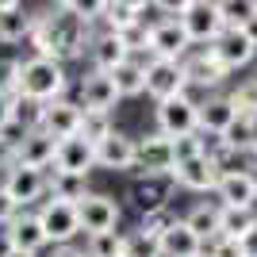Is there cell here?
Wrapping results in <instances>:
<instances>
[{
  "label": "cell",
  "instance_id": "1",
  "mask_svg": "<svg viewBox=\"0 0 257 257\" xmlns=\"http://www.w3.org/2000/svg\"><path fill=\"white\" fill-rule=\"evenodd\" d=\"M92 35H96V23H88L54 4L46 12H35L27 43H31L35 54H46V58H58V62H77V58L88 54Z\"/></svg>",
  "mask_w": 257,
  "mask_h": 257
},
{
  "label": "cell",
  "instance_id": "2",
  "mask_svg": "<svg viewBox=\"0 0 257 257\" xmlns=\"http://www.w3.org/2000/svg\"><path fill=\"white\" fill-rule=\"evenodd\" d=\"M69 92V73H65V62L58 58H46V54H31L23 58L20 65V96L31 100H58Z\"/></svg>",
  "mask_w": 257,
  "mask_h": 257
},
{
  "label": "cell",
  "instance_id": "3",
  "mask_svg": "<svg viewBox=\"0 0 257 257\" xmlns=\"http://www.w3.org/2000/svg\"><path fill=\"white\" fill-rule=\"evenodd\" d=\"M35 211H39V223H43L46 238H50V246H65V242H73L77 234H85V230H81V211H77L73 200L46 196Z\"/></svg>",
  "mask_w": 257,
  "mask_h": 257
},
{
  "label": "cell",
  "instance_id": "4",
  "mask_svg": "<svg viewBox=\"0 0 257 257\" xmlns=\"http://www.w3.org/2000/svg\"><path fill=\"white\" fill-rule=\"evenodd\" d=\"M0 184L20 207H35L50 196V169H31V165H8L0 173Z\"/></svg>",
  "mask_w": 257,
  "mask_h": 257
},
{
  "label": "cell",
  "instance_id": "5",
  "mask_svg": "<svg viewBox=\"0 0 257 257\" xmlns=\"http://www.w3.org/2000/svg\"><path fill=\"white\" fill-rule=\"evenodd\" d=\"M154 119H158V131H165L169 139L192 135V131H200V100H192L188 92L169 96V100H158Z\"/></svg>",
  "mask_w": 257,
  "mask_h": 257
},
{
  "label": "cell",
  "instance_id": "6",
  "mask_svg": "<svg viewBox=\"0 0 257 257\" xmlns=\"http://www.w3.org/2000/svg\"><path fill=\"white\" fill-rule=\"evenodd\" d=\"M188 50H192V39H188V31H184L181 16H161V20H150V58L181 62Z\"/></svg>",
  "mask_w": 257,
  "mask_h": 257
},
{
  "label": "cell",
  "instance_id": "7",
  "mask_svg": "<svg viewBox=\"0 0 257 257\" xmlns=\"http://www.w3.org/2000/svg\"><path fill=\"white\" fill-rule=\"evenodd\" d=\"M188 77H184V65L181 62H169V58H146V96L158 104V100H169V96H181L188 92Z\"/></svg>",
  "mask_w": 257,
  "mask_h": 257
},
{
  "label": "cell",
  "instance_id": "8",
  "mask_svg": "<svg viewBox=\"0 0 257 257\" xmlns=\"http://www.w3.org/2000/svg\"><path fill=\"white\" fill-rule=\"evenodd\" d=\"M181 23H184V31H188V39H192V46H211L226 27L215 0H192L181 12Z\"/></svg>",
  "mask_w": 257,
  "mask_h": 257
},
{
  "label": "cell",
  "instance_id": "9",
  "mask_svg": "<svg viewBox=\"0 0 257 257\" xmlns=\"http://www.w3.org/2000/svg\"><path fill=\"white\" fill-rule=\"evenodd\" d=\"M211 54L234 73V69H246L257 58V39L249 35V27H223V35L211 43Z\"/></svg>",
  "mask_w": 257,
  "mask_h": 257
},
{
  "label": "cell",
  "instance_id": "10",
  "mask_svg": "<svg viewBox=\"0 0 257 257\" xmlns=\"http://www.w3.org/2000/svg\"><path fill=\"white\" fill-rule=\"evenodd\" d=\"M173 188H177L173 173H139V181L131 184L127 200L139 207V215H146V211H158V207H169Z\"/></svg>",
  "mask_w": 257,
  "mask_h": 257
},
{
  "label": "cell",
  "instance_id": "11",
  "mask_svg": "<svg viewBox=\"0 0 257 257\" xmlns=\"http://www.w3.org/2000/svg\"><path fill=\"white\" fill-rule=\"evenodd\" d=\"M77 211H81V230H85V234L115 230L119 219H123L119 200H115V196H107V192H88L85 200H77Z\"/></svg>",
  "mask_w": 257,
  "mask_h": 257
},
{
  "label": "cell",
  "instance_id": "12",
  "mask_svg": "<svg viewBox=\"0 0 257 257\" xmlns=\"http://www.w3.org/2000/svg\"><path fill=\"white\" fill-rule=\"evenodd\" d=\"M219 177H223V173H219V165H215L211 154H196V158L173 165V181H177V188H184V192L207 196V192H215Z\"/></svg>",
  "mask_w": 257,
  "mask_h": 257
},
{
  "label": "cell",
  "instance_id": "13",
  "mask_svg": "<svg viewBox=\"0 0 257 257\" xmlns=\"http://www.w3.org/2000/svg\"><path fill=\"white\" fill-rule=\"evenodd\" d=\"M181 65H184V77H188L192 88H219L230 77V69L211 54V46H192L181 58Z\"/></svg>",
  "mask_w": 257,
  "mask_h": 257
},
{
  "label": "cell",
  "instance_id": "14",
  "mask_svg": "<svg viewBox=\"0 0 257 257\" xmlns=\"http://www.w3.org/2000/svg\"><path fill=\"white\" fill-rule=\"evenodd\" d=\"M139 165V142L123 135V131H111L104 142L96 146V169L107 173H135Z\"/></svg>",
  "mask_w": 257,
  "mask_h": 257
},
{
  "label": "cell",
  "instance_id": "15",
  "mask_svg": "<svg viewBox=\"0 0 257 257\" xmlns=\"http://www.w3.org/2000/svg\"><path fill=\"white\" fill-rule=\"evenodd\" d=\"M54 169H58V173H73V177H88V173L96 169V146H92L85 135H69V139H58Z\"/></svg>",
  "mask_w": 257,
  "mask_h": 257
},
{
  "label": "cell",
  "instance_id": "16",
  "mask_svg": "<svg viewBox=\"0 0 257 257\" xmlns=\"http://www.w3.org/2000/svg\"><path fill=\"white\" fill-rule=\"evenodd\" d=\"M81 119H85V107H81V100H46L43 104V119H39V127L46 131V135H54V139H69V135H77L81 131Z\"/></svg>",
  "mask_w": 257,
  "mask_h": 257
},
{
  "label": "cell",
  "instance_id": "17",
  "mask_svg": "<svg viewBox=\"0 0 257 257\" xmlns=\"http://www.w3.org/2000/svg\"><path fill=\"white\" fill-rule=\"evenodd\" d=\"M54 154H58V139L46 135L43 127H31L16 142V161L12 165H31V169H54Z\"/></svg>",
  "mask_w": 257,
  "mask_h": 257
},
{
  "label": "cell",
  "instance_id": "18",
  "mask_svg": "<svg viewBox=\"0 0 257 257\" xmlns=\"http://www.w3.org/2000/svg\"><path fill=\"white\" fill-rule=\"evenodd\" d=\"M4 234L12 238V249H23V253H43L50 246V238H46L43 223H39V211L31 207H23L8 226H4Z\"/></svg>",
  "mask_w": 257,
  "mask_h": 257
},
{
  "label": "cell",
  "instance_id": "19",
  "mask_svg": "<svg viewBox=\"0 0 257 257\" xmlns=\"http://www.w3.org/2000/svg\"><path fill=\"white\" fill-rule=\"evenodd\" d=\"M219 204L230 207H257V173L253 169H238V173H223L215 184Z\"/></svg>",
  "mask_w": 257,
  "mask_h": 257
},
{
  "label": "cell",
  "instance_id": "20",
  "mask_svg": "<svg viewBox=\"0 0 257 257\" xmlns=\"http://www.w3.org/2000/svg\"><path fill=\"white\" fill-rule=\"evenodd\" d=\"M135 142H139V165H135V173H173V139L165 131L142 135Z\"/></svg>",
  "mask_w": 257,
  "mask_h": 257
},
{
  "label": "cell",
  "instance_id": "21",
  "mask_svg": "<svg viewBox=\"0 0 257 257\" xmlns=\"http://www.w3.org/2000/svg\"><path fill=\"white\" fill-rule=\"evenodd\" d=\"M119 88H115V77L104 73V69H92L88 77H81V107L85 111H111L119 104Z\"/></svg>",
  "mask_w": 257,
  "mask_h": 257
},
{
  "label": "cell",
  "instance_id": "22",
  "mask_svg": "<svg viewBox=\"0 0 257 257\" xmlns=\"http://www.w3.org/2000/svg\"><path fill=\"white\" fill-rule=\"evenodd\" d=\"M158 242H161V257H196V253H204V238L188 226V219H173L158 234Z\"/></svg>",
  "mask_w": 257,
  "mask_h": 257
},
{
  "label": "cell",
  "instance_id": "23",
  "mask_svg": "<svg viewBox=\"0 0 257 257\" xmlns=\"http://www.w3.org/2000/svg\"><path fill=\"white\" fill-rule=\"evenodd\" d=\"M127 58H131V50L123 46V39L96 23V35H92V43H88V62H92V69L111 73V69H115L119 62H127Z\"/></svg>",
  "mask_w": 257,
  "mask_h": 257
},
{
  "label": "cell",
  "instance_id": "24",
  "mask_svg": "<svg viewBox=\"0 0 257 257\" xmlns=\"http://www.w3.org/2000/svg\"><path fill=\"white\" fill-rule=\"evenodd\" d=\"M146 58L150 54H131L127 62H119L111 69L115 77V88L123 100H135V96H146Z\"/></svg>",
  "mask_w": 257,
  "mask_h": 257
},
{
  "label": "cell",
  "instance_id": "25",
  "mask_svg": "<svg viewBox=\"0 0 257 257\" xmlns=\"http://www.w3.org/2000/svg\"><path fill=\"white\" fill-rule=\"evenodd\" d=\"M238 119V107L230 96H207L200 100V131L204 135H223L230 123Z\"/></svg>",
  "mask_w": 257,
  "mask_h": 257
},
{
  "label": "cell",
  "instance_id": "26",
  "mask_svg": "<svg viewBox=\"0 0 257 257\" xmlns=\"http://www.w3.org/2000/svg\"><path fill=\"white\" fill-rule=\"evenodd\" d=\"M219 139H223V146H230V150H238V154H253V146H257V115H242V111H238V119L219 135Z\"/></svg>",
  "mask_w": 257,
  "mask_h": 257
},
{
  "label": "cell",
  "instance_id": "27",
  "mask_svg": "<svg viewBox=\"0 0 257 257\" xmlns=\"http://www.w3.org/2000/svg\"><path fill=\"white\" fill-rule=\"evenodd\" d=\"M219 234H230V238H246L249 230H257V207H230V204H219Z\"/></svg>",
  "mask_w": 257,
  "mask_h": 257
},
{
  "label": "cell",
  "instance_id": "28",
  "mask_svg": "<svg viewBox=\"0 0 257 257\" xmlns=\"http://www.w3.org/2000/svg\"><path fill=\"white\" fill-rule=\"evenodd\" d=\"M31 20H35V12H27V8H8V12H0V46L27 43Z\"/></svg>",
  "mask_w": 257,
  "mask_h": 257
},
{
  "label": "cell",
  "instance_id": "29",
  "mask_svg": "<svg viewBox=\"0 0 257 257\" xmlns=\"http://www.w3.org/2000/svg\"><path fill=\"white\" fill-rule=\"evenodd\" d=\"M88 257H127V234L119 230H100V234H85Z\"/></svg>",
  "mask_w": 257,
  "mask_h": 257
},
{
  "label": "cell",
  "instance_id": "30",
  "mask_svg": "<svg viewBox=\"0 0 257 257\" xmlns=\"http://www.w3.org/2000/svg\"><path fill=\"white\" fill-rule=\"evenodd\" d=\"M219 211H223V207H219V200H215V204H196L184 219H188V226H192L196 234L207 242V238L219 234Z\"/></svg>",
  "mask_w": 257,
  "mask_h": 257
},
{
  "label": "cell",
  "instance_id": "31",
  "mask_svg": "<svg viewBox=\"0 0 257 257\" xmlns=\"http://www.w3.org/2000/svg\"><path fill=\"white\" fill-rule=\"evenodd\" d=\"M50 196H58V200H85L88 196V177H73V173H50Z\"/></svg>",
  "mask_w": 257,
  "mask_h": 257
},
{
  "label": "cell",
  "instance_id": "32",
  "mask_svg": "<svg viewBox=\"0 0 257 257\" xmlns=\"http://www.w3.org/2000/svg\"><path fill=\"white\" fill-rule=\"evenodd\" d=\"M219 16L226 27H249L257 20V0H219Z\"/></svg>",
  "mask_w": 257,
  "mask_h": 257
},
{
  "label": "cell",
  "instance_id": "33",
  "mask_svg": "<svg viewBox=\"0 0 257 257\" xmlns=\"http://www.w3.org/2000/svg\"><path fill=\"white\" fill-rule=\"evenodd\" d=\"M119 39H123V46H127L131 54H150V20H131L119 27Z\"/></svg>",
  "mask_w": 257,
  "mask_h": 257
},
{
  "label": "cell",
  "instance_id": "34",
  "mask_svg": "<svg viewBox=\"0 0 257 257\" xmlns=\"http://www.w3.org/2000/svg\"><path fill=\"white\" fill-rule=\"evenodd\" d=\"M111 131H115L111 111H85V119H81V131H77V135H85L92 146H100V142H104Z\"/></svg>",
  "mask_w": 257,
  "mask_h": 257
},
{
  "label": "cell",
  "instance_id": "35",
  "mask_svg": "<svg viewBox=\"0 0 257 257\" xmlns=\"http://www.w3.org/2000/svg\"><path fill=\"white\" fill-rule=\"evenodd\" d=\"M204 253L207 257H249L246 253V242L242 238H230V234H215L204 242Z\"/></svg>",
  "mask_w": 257,
  "mask_h": 257
},
{
  "label": "cell",
  "instance_id": "36",
  "mask_svg": "<svg viewBox=\"0 0 257 257\" xmlns=\"http://www.w3.org/2000/svg\"><path fill=\"white\" fill-rule=\"evenodd\" d=\"M54 4L73 12V16H81V20H88V23H100L107 12V0H54Z\"/></svg>",
  "mask_w": 257,
  "mask_h": 257
},
{
  "label": "cell",
  "instance_id": "37",
  "mask_svg": "<svg viewBox=\"0 0 257 257\" xmlns=\"http://www.w3.org/2000/svg\"><path fill=\"white\" fill-rule=\"evenodd\" d=\"M196 154H204V131H192V135H177V139H173V165L196 158Z\"/></svg>",
  "mask_w": 257,
  "mask_h": 257
},
{
  "label": "cell",
  "instance_id": "38",
  "mask_svg": "<svg viewBox=\"0 0 257 257\" xmlns=\"http://www.w3.org/2000/svg\"><path fill=\"white\" fill-rule=\"evenodd\" d=\"M234 107L242 115H257V77H246V81H238V88L230 92Z\"/></svg>",
  "mask_w": 257,
  "mask_h": 257
},
{
  "label": "cell",
  "instance_id": "39",
  "mask_svg": "<svg viewBox=\"0 0 257 257\" xmlns=\"http://www.w3.org/2000/svg\"><path fill=\"white\" fill-rule=\"evenodd\" d=\"M127 257H161V242L154 234L131 230V234H127Z\"/></svg>",
  "mask_w": 257,
  "mask_h": 257
},
{
  "label": "cell",
  "instance_id": "40",
  "mask_svg": "<svg viewBox=\"0 0 257 257\" xmlns=\"http://www.w3.org/2000/svg\"><path fill=\"white\" fill-rule=\"evenodd\" d=\"M20 58L0 54V92H20Z\"/></svg>",
  "mask_w": 257,
  "mask_h": 257
},
{
  "label": "cell",
  "instance_id": "41",
  "mask_svg": "<svg viewBox=\"0 0 257 257\" xmlns=\"http://www.w3.org/2000/svg\"><path fill=\"white\" fill-rule=\"evenodd\" d=\"M173 219H177V215H173L169 207H158V211H146V215L139 219V230H142V234H154V238H158L161 230L173 223Z\"/></svg>",
  "mask_w": 257,
  "mask_h": 257
},
{
  "label": "cell",
  "instance_id": "42",
  "mask_svg": "<svg viewBox=\"0 0 257 257\" xmlns=\"http://www.w3.org/2000/svg\"><path fill=\"white\" fill-rule=\"evenodd\" d=\"M20 211H23V207L16 204V200H12V196H8V188L0 184V226H8V223H12V219H16V215H20Z\"/></svg>",
  "mask_w": 257,
  "mask_h": 257
},
{
  "label": "cell",
  "instance_id": "43",
  "mask_svg": "<svg viewBox=\"0 0 257 257\" xmlns=\"http://www.w3.org/2000/svg\"><path fill=\"white\" fill-rule=\"evenodd\" d=\"M16 123V92H0V131Z\"/></svg>",
  "mask_w": 257,
  "mask_h": 257
},
{
  "label": "cell",
  "instance_id": "44",
  "mask_svg": "<svg viewBox=\"0 0 257 257\" xmlns=\"http://www.w3.org/2000/svg\"><path fill=\"white\" fill-rule=\"evenodd\" d=\"M188 4H192V0H154V12H161V16H181Z\"/></svg>",
  "mask_w": 257,
  "mask_h": 257
},
{
  "label": "cell",
  "instance_id": "45",
  "mask_svg": "<svg viewBox=\"0 0 257 257\" xmlns=\"http://www.w3.org/2000/svg\"><path fill=\"white\" fill-rule=\"evenodd\" d=\"M12 161H16V142H8L0 135V169H8Z\"/></svg>",
  "mask_w": 257,
  "mask_h": 257
},
{
  "label": "cell",
  "instance_id": "46",
  "mask_svg": "<svg viewBox=\"0 0 257 257\" xmlns=\"http://www.w3.org/2000/svg\"><path fill=\"white\" fill-rule=\"evenodd\" d=\"M50 257H88L85 246H73V242H65V246H54Z\"/></svg>",
  "mask_w": 257,
  "mask_h": 257
},
{
  "label": "cell",
  "instance_id": "47",
  "mask_svg": "<svg viewBox=\"0 0 257 257\" xmlns=\"http://www.w3.org/2000/svg\"><path fill=\"white\" fill-rule=\"evenodd\" d=\"M242 242H246V253H249V257H257V230H249Z\"/></svg>",
  "mask_w": 257,
  "mask_h": 257
},
{
  "label": "cell",
  "instance_id": "48",
  "mask_svg": "<svg viewBox=\"0 0 257 257\" xmlns=\"http://www.w3.org/2000/svg\"><path fill=\"white\" fill-rule=\"evenodd\" d=\"M8 8H23V0H0V12H8Z\"/></svg>",
  "mask_w": 257,
  "mask_h": 257
},
{
  "label": "cell",
  "instance_id": "49",
  "mask_svg": "<svg viewBox=\"0 0 257 257\" xmlns=\"http://www.w3.org/2000/svg\"><path fill=\"white\" fill-rule=\"evenodd\" d=\"M8 257H39V253H23V249H12Z\"/></svg>",
  "mask_w": 257,
  "mask_h": 257
},
{
  "label": "cell",
  "instance_id": "50",
  "mask_svg": "<svg viewBox=\"0 0 257 257\" xmlns=\"http://www.w3.org/2000/svg\"><path fill=\"white\" fill-rule=\"evenodd\" d=\"M196 257H207V253H196Z\"/></svg>",
  "mask_w": 257,
  "mask_h": 257
},
{
  "label": "cell",
  "instance_id": "51",
  "mask_svg": "<svg viewBox=\"0 0 257 257\" xmlns=\"http://www.w3.org/2000/svg\"><path fill=\"white\" fill-rule=\"evenodd\" d=\"M215 4H219V0H215Z\"/></svg>",
  "mask_w": 257,
  "mask_h": 257
},
{
  "label": "cell",
  "instance_id": "52",
  "mask_svg": "<svg viewBox=\"0 0 257 257\" xmlns=\"http://www.w3.org/2000/svg\"><path fill=\"white\" fill-rule=\"evenodd\" d=\"M0 173H4V169H0Z\"/></svg>",
  "mask_w": 257,
  "mask_h": 257
}]
</instances>
